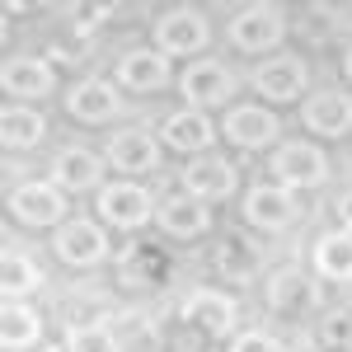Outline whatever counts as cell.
I'll return each instance as SVG.
<instances>
[{"mask_svg": "<svg viewBox=\"0 0 352 352\" xmlns=\"http://www.w3.org/2000/svg\"><path fill=\"white\" fill-rule=\"evenodd\" d=\"M287 5H272V0H254L240 5L226 24V38L240 47V52H272L282 38H287Z\"/></svg>", "mask_w": 352, "mask_h": 352, "instance_id": "6da1fadb", "label": "cell"}, {"mask_svg": "<svg viewBox=\"0 0 352 352\" xmlns=\"http://www.w3.org/2000/svg\"><path fill=\"white\" fill-rule=\"evenodd\" d=\"M272 184L287 192H310L329 179V155L315 146V141H282L272 146Z\"/></svg>", "mask_w": 352, "mask_h": 352, "instance_id": "7a4b0ae2", "label": "cell"}, {"mask_svg": "<svg viewBox=\"0 0 352 352\" xmlns=\"http://www.w3.org/2000/svg\"><path fill=\"white\" fill-rule=\"evenodd\" d=\"M151 33H155V52H164L169 61H174V56L207 52V43H212V24H207V14H202L197 5H174V10H164Z\"/></svg>", "mask_w": 352, "mask_h": 352, "instance_id": "3957f363", "label": "cell"}, {"mask_svg": "<svg viewBox=\"0 0 352 352\" xmlns=\"http://www.w3.org/2000/svg\"><path fill=\"white\" fill-rule=\"evenodd\" d=\"M254 94L268 104V109H282V104H300L305 99V89H310V66L300 61V56H268V61H258L254 66Z\"/></svg>", "mask_w": 352, "mask_h": 352, "instance_id": "277c9868", "label": "cell"}, {"mask_svg": "<svg viewBox=\"0 0 352 352\" xmlns=\"http://www.w3.org/2000/svg\"><path fill=\"white\" fill-rule=\"evenodd\" d=\"M99 221H109L118 230H141V226H151L155 221V192L146 188V184H136V179H113L99 188Z\"/></svg>", "mask_w": 352, "mask_h": 352, "instance_id": "5b68a950", "label": "cell"}, {"mask_svg": "<svg viewBox=\"0 0 352 352\" xmlns=\"http://www.w3.org/2000/svg\"><path fill=\"white\" fill-rule=\"evenodd\" d=\"M5 207H10V217L19 221V226H33V230H52V226H66V192L56 188L52 179H28L19 188H10L5 197Z\"/></svg>", "mask_w": 352, "mask_h": 352, "instance_id": "8992f818", "label": "cell"}, {"mask_svg": "<svg viewBox=\"0 0 352 352\" xmlns=\"http://www.w3.org/2000/svg\"><path fill=\"white\" fill-rule=\"evenodd\" d=\"M179 320L188 329H197L202 338H235V324H240V305L230 292L221 287H197L184 296L179 305Z\"/></svg>", "mask_w": 352, "mask_h": 352, "instance_id": "52a82bcc", "label": "cell"}, {"mask_svg": "<svg viewBox=\"0 0 352 352\" xmlns=\"http://www.w3.org/2000/svg\"><path fill=\"white\" fill-rule=\"evenodd\" d=\"M240 85L230 76V66L217 61V56H202V61H188L184 76H179V94H184V109H217V104H230Z\"/></svg>", "mask_w": 352, "mask_h": 352, "instance_id": "ba28073f", "label": "cell"}, {"mask_svg": "<svg viewBox=\"0 0 352 352\" xmlns=\"http://www.w3.org/2000/svg\"><path fill=\"white\" fill-rule=\"evenodd\" d=\"M52 249L66 268H99L109 258V230H104V221L71 217L66 226H56Z\"/></svg>", "mask_w": 352, "mask_h": 352, "instance_id": "9c48e42d", "label": "cell"}, {"mask_svg": "<svg viewBox=\"0 0 352 352\" xmlns=\"http://www.w3.org/2000/svg\"><path fill=\"white\" fill-rule=\"evenodd\" d=\"M179 184H184L188 197H197V202L212 207V202H226V197L240 192V169L226 160V155L207 151V155H192V164H184Z\"/></svg>", "mask_w": 352, "mask_h": 352, "instance_id": "30bf717a", "label": "cell"}, {"mask_svg": "<svg viewBox=\"0 0 352 352\" xmlns=\"http://www.w3.org/2000/svg\"><path fill=\"white\" fill-rule=\"evenodd\" d=\"M113 85L127 89V94L151 99V94H164V89L174 85V66H169V56L155 52V47H132V52H122V61H118Z\"/></svg>", "mask_w": 352, "mask_h": 352, "instance_id": "8fae6325", "label": "cell"}, {"mask_svg": "<svg viewBox=\"0 0 352 352\" xmlns=\"http://www.w3.org/2000/svg\"><path fill=\"white\" fill-rule=\"evenodd\" d=\"M66 113L76 118V122H89V127H99V122H113V118H122V89L104 76H85L66 89Z\"/></svg>", "mask_w": 352, "mask_h": 352, "instance_id": "7c38bea8", "label": "cell"}, {"mask_svg": "<svg viewBox=\"0 0 352 352\" xmlns=\"http://www.w3.org/2000/svg\"><path fill=\"white\" fill-rule=\"evenodd\" d=\"M277 132H282V122H277V113H272L268 104H235V109L226 113V122H221V136H226L230 146H240V151L282 146Z\"/></svg>", "mask_w": 352, "mask_h": 352, "instance_id": "4fadbf2b", "label": "cell"}, {"mask_svg": "<svg viewBox=\"0 0 352 352\" xmlns=\"http://www.w3.org/2000/svg\"><path fill=\"white\" fill-rule=\"evenodd\" d=\"M155 226H160L164 240H179V244L202 240L212 230V207L188 197V192H164V202L155 207Z\"/></svg>", "mask_w": 352, "mask_h": 352, "instance_id": "5bb4252c", "label": "cell"}, {"mask_svg": "<svg viewBox=\"0 0 352 352\" xmlns=\"http://www.w3.org/2000/svg\"><path fill=\"white\" fill-rule=\"evenodd\" d=\"M300 127L320 141H338L352 132V94L348 89H320L300 104Z\"/></svg>", "mask_w": 352, "mask_h": 352, "instance_id": "9a60e30c", "label": "cell"}, {"mask_svg": "<svg viewBox=\"0 0 352 352\" xmlns=\"http://www.w3.org/2000/svg\"><path fill=\"white\" fill-rule=\"evenodd\" d=\"M320 305V287L315 277L300 268H277L268 277V310L282 320H305L310 310Z\"/></svg>", "mask_w": 352, "mask_h": 352, "instance_id": "2e32d148", "label": "cell"}, {"mask_svg": "<svg viewBox=\"0 0 352 352\" xmlns=\"http://www.w3.org/2000/svg\"><path fill=\"white\" fill-rule=\"evenodd\" d=\"M0 89L10 94V104L52 99V89H56L52 61H43V56H10V61L0 66Z\"/></svg>", "mask_w": 352, "mask_h": 352, "instance_id": "e0dca14e", "label": "cell"}, {"mask_svg": "<svg viewBox=\"0 0 352 352\" xmlns=\"http://www.w3.org/2000/svg\"><path fill=\"white\" fill-rule=\"evenodd\" d=\"M217 136H221L217 122L202 109H174L160 122V141L169 151H179V155H207V151L217 146Z\"/></svg>", "mask_w": 352, "mask_h": 352, "instance_id": "ac0fdd59", "label": "cell"}, {"mask_svg": "<svg viewBox=\"0 0 352 352\" xmlns=\"http://www.w3.org/2000/svg\"><path fill=\"white\" fill-rule=\"evenodd\" d=\"M296 217H300L296 192L277 188V184H254L244 192V221L254 230H287Z\"/></svg>", "mask_w": 352, "mask_h": 352, "instance_id": "d6986e66", "label": "cell"}, {"mask_svg": "<svg viewBox=\"0 0 352 352\" xmlns=\"http://www.w3.org/2000/svg\"><path fill=\"white\" fill-rule=\"evenodd\" d=\"M104 160L109 169H118L122 179H141V174H155L160 169V141L151 132H118L104 146Z\"/></svg>", "mask_w": 352, "mask_h": 352, "instance_id": "ffe728a7", "label": "cell"}, {"mask_svg": "<svg viewBox=\"0 0 352 352\" xmlns=\"http://www.w3.org/2000/svg\"><path fill=\"white\" fill-rule=\"evenodd\" d=\"M104 169H109V160L94 155L89 146H66L52 160V184L61 192H89V188L99 192L104 188Z\"/></svg>", "mask_w": 352, "mask_h": 352, "instance_id": "44dd1931", "label": "cell"}, {"mask_svg": "<svg viewBox=\"0 0 352 352\" xmlns=\"http://www.w3.org/2000/svg\"><path fill=\"white\" fill-rule=\"evenodd\" d=\"M310 263H315V277L324 282H352V230H324L315 249H310Z\"/></svg>", "mask_w": 352, "mask_h": 352, "instance_id": "7402d4cb", "label": "cell"}, {"mask_svg": "<svg viewBox=\"0 0 352 352\" xmlns=\"http://www.w3.org/2000/svg\"><path fill=\"white\" fill-rule=\"evenodd\" d=\"M47 136V118L28 104H5L0 109V141L5 151H33L38 141Z\"/></svg>", "mask_w": 352, "mask_h": 352, "instance_id": "603a6c76", "label": "cell"}, {"mask_svg": "<svg viewBox=\"0 0 352 352\" xmlns=\"http://www.w3.org/2000/svg\"><path fill=\"white\" fill-rule=\"evenodd\" d=\"M43 338V320L28 300H5L0 310V348L5 352H24Z\"/></svg>", "mask_w": 352, "mask_h": 352, "instance_id": "cb8c5ba5", "label": "cell"}, {"mask_svg": "<svg viewBox=\"0 0 352 352\" xmlns=\"http://www.w3.org/2000/svg\"><path fill=\"white\" fill-rule=\"evenodd\" d=\"M258 263H263V249H258V240L254 235H230V240L217 244V272L226 277V282H249L254 272H258Z\"/></svg>", "mask_w": 352, "mask_h": 352, "instance_id": "d4e9b609", "label": "cell"}, {"mask_svg": "<svg viewBox=\"0 0 352 352\" xmlns=\"http://www.w3.org/2000/svg\"><path fill=\"white\" fill-rule=\"evenodd\" d=\"M43 287V268L28 258V254H5L0 258V296L5 300H24V296H33Z\"/></svg>", "mask_w": 352, "mask_h": 352, "instance_id": "484cf974", "label": "cell"}, {"mask_svg": "<svg viewBox=\"0 0 352 352\" xmlns=\"http://www.w3.org/2000/svg\"><path fill=\"white\" fill-rule=\"evenodd\" d=\"M61 348L66 352H122V343H118V333L109 324H71Z\"/></svg>", "mask_w": 352, "mask_h": 352, "instance_id": "4316f807", "label": "cell"}, {"mask_svg": "<svg viewBox=\"0 0 352 352\" xmlns=\"http://www.w3.org/2000/svg\"><path fill=\"white\" fill-rule=\"evenodd\" d=\"M320 343L333 352H352V310L348 305H333L320 315Z\"/></svg>", "mask_w": 352, "mask_h": 352, "instance_id": "83f0119b", "label": "cell"}, {"mask_svg": "<svg viewBox=\"0 0 352 352\" xmlns=\"http://www.w3.org/2000/svg\"><path fill=\"white\" fill-rule=\"evenodd\" d=\"M226 352H282V348H277V338L263 333V329H244V333L230 338V348H226Z\"/></svg>", "mask_w": 352, "mask_h": 352, "instance_id": "f1b7e54d", "label": "cell"}, {"mask_svg": "<svg viewBox=\"0 0 352 352\" xmlns=\"http://www.w3.org/2000/svg\"><path fill=\"white\" fill-rule=\"evenodd\" d=\"M300 33H305V38H329V33H333V10H329V5H310Z\"/></svg>", "mask_w": 352, "mask_h": 352, "instance_id": "f546056e", "label": "cell"}, {"mask_svg": "<svg viewBox=\"0 0 352 352\" xmlns=\"http://www.w3.org/2000/svg\"><path fill=\"white\" fill-rule=\"evenodd\" d=\"M333 217H338V230H352V188L338 192V202H333Z\"/></svg>", "mask_w": 352, "mask_h": 352, "instance_id": "4dcf8cb0", "label": "cell"}, {"mask_svg": "<svg viewBox=\"0 0 352 352\" xmlns=\"http://www.w3.org/2000/svg\"><path fill=\"white\" fill-rule=\"evenodd\" d=\"M338 66H343V76H348V80H352V43H348V47H343V61H338Z\"/></svg>", "mask_w": 352, "mask_h": 352, "instance_id": "1f68e13d", "label": "cell"}, {"mask_svg": "<svg viewBox=\"0 0 352 352\" xmlns=\"http://www.w3.org/2000/svg\"><path fill=\"white\" fill-rule=\"evenodd\" d=\"M43 352H66V348H43Z\"/></svg>", "mask_w": 352, "mask_h": 352, "instance_id": "d6a6232c", "label": "cell"}]
</instances>
